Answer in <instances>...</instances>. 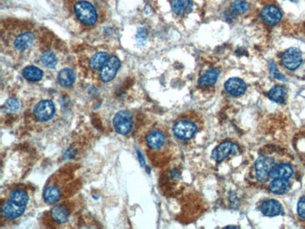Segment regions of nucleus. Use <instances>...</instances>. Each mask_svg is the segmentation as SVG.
Instances as JSON below:
<instances>
[{
	"label": "nucleus",
	"mask_w": 305,
	"mask_h": 229,
	"mask_svg": "<svg viewBox=\"0 0 305 229\" xmlns=\"http://www.w3.org/2000/svg\"><path fill=\"white\" fill-rule=\"evenodd\" d=\"M5 40L16 53H24L30 49L35 42V34L29 27L20 25L11 30Z\"/></svg>",
	"instance_id": "f257e3e1"
},
{
	"label": "nucleus",
	"mask_w": 305,
	"mask_h": 229,
	"mask_svg": "<svg viewBox=\"0 0 305 229\" xmlns=\"http://www.w3.org/2000/svg\"><path fill=\"white\" fill-rule=\"evenodd\" d=\"M67 176L65 174H57L51 180H49L48 184L45 186L44 192V200L47 204H55L63 197L64 189L68 187Z\"/></svg>",
	"instance_id": "f03ea898"
},
{
	"label": "nucleus",
	"mask_w": 305,
	"mask_h": 229,
	"mask_svg": "<svg viewBox=\"0 0 305 229\" xmlns=\"http://www.w3.org/2000/svg\"><path fill=\"white\" fill-rule=\"evenodd\" d=\"M72 11L80 23L92 26L98 22V12L89 0H76L72 5Z\"/></svg>",
	"instance_id": "7ed1b4c3"
},
{
	"label": "nucleus",
	"mask_w": 305,
	"mask_h": 229,
	"mask_svg": "<svg viewBox=\"0 0 305 229\" xmlns=\"http://www.w3.org/2000/svg\"><path fill=\"white\" fill-rule=\"evenodd\" d=\"M148 149L152 152H163L168 150L170 141L168 135L163 128H152L151 129L145 138Z\"/></svg>",
	"instance_id": "20e7f679"
},
{
	"label": "nucleus",
	"mask_w": 305,
	"mask_h": 229,
	"mask_svg": "<svg viewBox=\"0 0 305 229\" xmlns=\"http://www.w3.org/2000/svg\"><path fill=\"white\" fill-rule=\"evenodd\" d=\"M199 130V125L196 120L192 117H182L177 119L174 126L173 133L176 137L183 141H187L194 137Z\"/></svg>",
	"instance_id": "39448f33"
},
{
	"label": "nucleus",
	"mask_w": 305,
	"mask_h": 229,
	"mask_svg": "<svg viewBox=\"0 0 305 229\" xmlns=\"http://www.w3.org/2000/svg\"><path fill=\"white\" fill-rule=\"evenodd\" d=\"M113 125L117 134L122 136L129 135L133 127L132 114L126 110L119 111L113 119Z\"/></svg>",
	"instance_id": "423d86ee"
},
{
	"label": "nucleus",
	"mask_w": 305,
	"mask_h": 229,
	"mask_svg": "<svg viewBox=\"0 0 305 229\" xmlns=\"http://www.w3.org/2000/svg\"><path fill=\"white\" fill-rule=\"evenodd\" d=\"M275 166V161L267 156L259 157L255 163V175L261 183L267 182L270 178V173Z\"/></svg>",
	"instance_id": "0eeeda50"
},
{
	"label": "nucleus",
	"mask_w": 305,
	"mask_h": 229,
	"mask_svg": "<svg viewBox=\"0 0 305 229\" xmlns=\"http://www.w3.org/2000/svg\"><path fill=\"white\" fill-rule=\"evenodd\" d=\"M282 64L285 69L295 70L301 67L304 62L303 54L297 47H291L284 51L281 58Z\"/></svg>",
	"instance_id": "6e6552de"
},
{
	"label": "nucleus",
	"mask_w": 305,
	"mask_h": 229,
	"mask_svg": "<svg viewBox=\"0 0 305 229\" xmlns=\"http://www.w3.org/2000/svg\"><path fill=\"white\" fill-rule=\"evenodd\" d=\"M260 16L264 23L270 26H273L281 22L283 19V12L277 5L268 4L262 8Z\"/></svg>",
	"instance_id": "1a4fd4ad"
},
{
	"label": "nucleus",
	"mask_w": 305,
	"mask_h": 229,
	"mask_svg": "<svg viewBox=\"0 0 305 229\" xmlns=\"http://www.w3.org/2000/svg\"><path fill=\"white\" fill-rule=\"evenodd\" d=\"M55 104L50 100H43L37 103L33 110L36 119L40 122H46L50 120L55 114Z\"/></svg>",
	"instance_id": "9d476101"
},
{
	"label": "nucleus",
	"mask_w": 305,
	"mask_h": 229,
	"mask_svg": "<svg viewBox=\"0 0 305 229\" xmlns=\"http://www.w3.org/2000/svg\"><path fill=\"white\" fill-rule=\"evenodd\" d=\"M120 68V60L117 57H111L105 64V66L100 69V79L108 83L113 80L117 75V70Z\"/></svg>",
	"instance_id": "9b49d317"
},
{
	"label": "nucleus",
	"mask_w": 305,
	"mask_h": 229,
	"mask_svg": "<svg viewBox=\"0 0 305 229\" xmlns=\"http://www.w3.org/2000/svg\"><path fill=\"white\" fill-rule=\"evenodd\" d=\"M238 152L239 148L235 143H232L231 141H224L213 149L211 157L216 161H222L226 159L229 155L236 154Z\"/></svg>",
	"instance_id": "f8f14e48"
},
{
	"label": "nucleus",
	"mask_w": 305,
	"mask_h": 229,
	"mask_svg": "<svg viewBox=\"0 0 305 229\" xmlns=\"http://www.w3.org/2000/svg\"><path fill=\"white\" fill-rule=\"evenodd\" d=\"M24 209L25 206L18 205L11 200L2 202L0 206L1 216L8 220H15L17 218L21 217L24 212Z\"/></svg>",
	"instance_id": "ddd939ff"
},
{
	"label": "nucleus",
	"mask_w": 305,
	"mask_h": 229,
	"mask_svg": "<svg viewBox=\"0 0 305 229\" xmlns=\"http://www.w3.org/2000/svg\"><path fill=\"white\" fill-rule=\"evenodd\" d=\"M70 216V208L65 203L58 204L54 206L50 211L51 220L58 225L65 224Z\"/></svg>",
	"instance_id": "4468645a"
},
{
	"label": "nucleus",
	"mask_w": 305,
	"mask_h": 229,
	"mask_svg": "<svg viewBox=\"0 0 305 229\" xmlns=\"http://www.w3.org/2000/svg\"><path fill=\"white\" fill-rule=\"evenodd\" d=\"M224 90L229 95L239 97L243 95L247 91L246 83L240 78L232 77L225 82Z\"/></svg>",
	"instance_id": "2eb2a0df"
},
{
	"label": "nucleus",
	"mask_w": 305,
	"mask_h": 229,
	"mask_svg": "<svg viewBox=\"0 0 305 229\" xmlns=\"http://www.w3.org/2000/svg\"><path fill=\"white\" fill-rule=\"evenodd\" d=\"M170 6L175 14L184 16L193 11L194 3L192 0H170Z\"/></svg>",
	"instance_id": "dca6fc26"
},
{
	"label": "nucleus",
	"mask_w": 305,
	"mask_h": 229,
	"mask_svg": "<svg viewBox=\"0 0 305 229\" xmlns=\"http://www.w3.org/2000/svg\"><path fill=\"white\" fill-rule=\"evenodd\" d=\"M260 210L265 216L274 217L281 214L283 208L281 204L277 200L269 199L262 203V205L260 206Z\"/></svg>",
	"instance_id": "f3484780"
},
{
	"label": "nucleus",
	"mask_w": 305,
	"mask_h": 229,
	"mask_svg": "<svg viewBox=\"0 0 305 229\" xmlns=\"http://www.w3.org/2000/svg\"><path fill=\"white\" fill-rule=\"evenodd\" d=\"M220 75V69L217 68H212L205 71L198 80V85L202 88H208L214 86L216 82L219 79Z\"/></svg>",
	"instance_id": "a211bd4d"
},
{
	"label": "nucleus",
	"mask_w": 305,
	"mask_h": 229,
	"mask_svg": "<svg viewBox=\"0 0 305 229\" xmlns=\"http://www.w3.org/2000/svg\"><path fill=\"white\" fill-rule=\"evenodd\" d=\"M293 167L288 163H281L275 165L270 173V178L272 179H284L288 180L293 176Z\"/></svg>",
	"instance_id": "6ab92c4d"
},
{
	"label": "nucleus",
	"mask_w": 305,
	"mask_h": 229,
	"mask_svg": "<svg viewBox=\"0 0 305 229\" xmlns=\"http://www.w3.org/2000/svg\"><path fill=\"white\" fill-rule=\"evenodd\" d=\"M9 200L12 202L21 205V206H26L28 201H29V196L27 192L23 188H13L8 195Z\"/></svg>",
	"instance_id": "aec40b11"
},
{
	"label": "nucleus",
	"mask_w": 305,
	"mask_h": 229,
	"mask_svg": "<svg viewBox=\"0 0 305 229\" xmlns=\"http://www.w3.org/2000/svg\"><path fill=\"white\" fill-rule=\"evenodd\" d=\"M268 97L272 102L282 104L285 102L286 99V89L281 85H276L269 91Z\"/></svg>",
	"instance_id": "412c9836"
},
{
	"label": "nucleus",
	"mask_w": 305,
	"mask_h": 229,
	"mask_svg": "<svg viewBox=\"0 0 305 229\" xmlns=\"http://www.w3.org/2000/svg\"><path fill=\"white\" fill-rule=\"evenodd\" d=\"M289 188L290 184L287 182V180L284 179H273L269 186L270 192L276 195H283L287 193Z\"/></svg>",
	"instance_id": "4be33fe9"
},
{
	"label": "nucleus",
	"mask_w": 305,
	"mask_h": 229,
	"mask_svg": "<svg viewBox=\"0 0 305 229\" xmlns=\"http://www.w3.org/2000/svg\"><path fill=\"white\" fill-rule=\"evenodd\" d=\"M74 80H75V73L73 69L65 68L59 71V75H58V82L60 86L64 88H68L74 83Z\"/></svg>",
	"instance_id": "5701e85b"
},
{
	"label": "nucleus",
	"mask_w": 305,
	"mask_h": 229,
	"mask_svg": "<svg viewBox=\"0 0 305 229\" xmlns=\"http://www.w3.org/2000/svg\"><path fill=\"white\" fill-rule=\"evenodd\" d=\"M23 76L29 82H39L44 77V71L36 66H27L23 69Z\"/></svg>",
	"instance_id": "b1692460"
},
{
	"label": "nucleus",
	"mask_w": 305,
	"mask_h": 229,
	"mask_svg": "<svg viewBox=\"0 0 305 229\" xmlns=\"http://www.w3.org/2000/svg\"><path fill=\"white\" fill-rule=\"evenodd\" d=\"M110 58L109 54L106 52H98L94 54L89 60V66L93 69H101Z\"/></svg>",
	"instance_id": "393cba45"
},
{
	"label": "nucleus",
	"mask_w": 305,
	"mask_h": 229,
	"mask_svg": "<svg viewBox=\"0 0 305 229\" xmlns=\"http://www.w3.org/2000/svg\"><path fill=\"white\" fill-rule=\"evenodd\" d=\"M41 62L46 68L54 69L59 63L58 56L52 51H45L41 55Z\"/></svg>",
	"instance_id": "a878e982"
},
{
	"label": "nucleus",
	"mask_w": 305,
	"mask_h": 229,
	"mask_svg": "<svg viewBox=\"0 0 305 229\" xmlns=\"http://www.w3.org/2000/svg\"><path fill=\"white\" fill-rule=\"evenodd\" d=\"M230 9L234 14H244L249 11L250 5L246 0H234Z\"/></svg>",
	"instance_id": "bb28decb"
},
{
	"label": "nucleus",
	"mask_w": 305,
	"mask_h": 229,
	"mask_svg": "<svg viewBox=\"0 0 305 229\" xmlns=\"http://www.w3.org/2000/svg\"><path fill=\"white\" fill-rule=\"evenodd\" d=\"M269 69H270L271 76L273 78H275L276 80L283 81V82L286 81L285 76L282 72H280L279 69H277V67H276V65H275V63L273 61H270V63H269Z\"/></svg>",
	"instance_id": "cd10ccee"
},
{
	"label": "nucleus",
	"mask_w": 305,
	"mask_h": 229,
	"mask_svg": "<svg viewBox=\"0 0 305 229\" xmlns=\"http://www.w3.org/2000/svg\"><path fill=\"white\" fill-rule=\"evenodd\" d=\"M5 107H6V109L9 111V112H15L16 110H18V108H19V102H18V100L17 99H14V98H12V99H10V100H8L7 101V103L5 104Z\"/></svg>",
	"instance_id": "c85d7f7f"
},
{
	"label": "nucleus",
	"mask_w": 305,
	"mask_h": 229,
	"mask_svg": "<svg viewBox=\"0 0 305 229\" xmlns=\"http://www.w3.org/2000/svg\"><path fill=\"white\" fill-rule=\"evenodd\" d=\"M298 215L303 220H305V196H303L298 203Z\"/></svg>",
	"instance_id": "c756f323"
},
{
	"label": "nucleus",
	"mask_w": 305,
	"mask_h": 229,
	"mask_svg": "<svg viewBox=\"0 0 305 229\" xmlns=\"http://www.w3.org/2000/svg\"><path fill=\"white\" fill-rule=\"evenodd\" d=\"M147 37H148V32L146 30V28H139L137 33H136V40L137 42L143 45L146 41H147Z\"/></svg>",
	"instance_id": "7c9ffc66"
},
{
	"label": "nucleus",
	"mask_w": 305,
	"mask_h": 229,
	"mask_svg": "<svg viewBox=\"0 0 305 229\" xmlns=\"http://www.w3.org/2000/svg\"><path fill=\"white\" fill-rule=\"evenodd\" d=\"M225 229H240L239 227H226Z\"/></svg>",
	"instance_id": "2f4dec72"
},
{
	"label": "nucleus",
	"mask_w": 305,
	"mask_h": 229,
	"mask_svg": "<svg viewBox=\"0 0 305 229\" xmlns=\"http://www.w3.org/2000/svg\"><path fill=\"white\" fill-rule=\"evenodd\" d=\"M288 1H291V2H293L294 0H288Z\"/></svg>",
	"instance_id": "473e14b6"
}]
</instances>
